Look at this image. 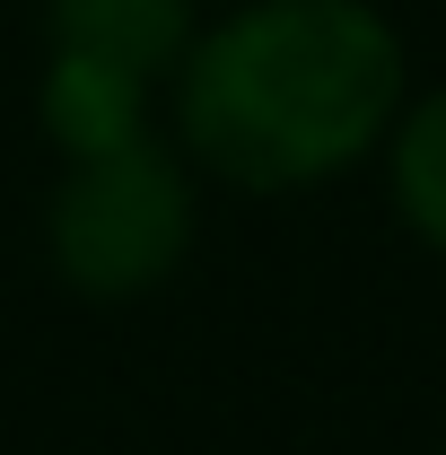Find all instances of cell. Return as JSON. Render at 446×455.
Returning a JSON list of instances; mask_svg holds the SVG:
<instances>
[{"label":"cell","instance_id":"obj_1","mask_svg":"<svg viewBox=\"0 0 446 455\" xmlns=\"http://www.w3.org/2000/svg\"><path fill=\"white\" fill-rule=\"evenodd\" d=\"M402 97L411 53L377 0H236L175 61L167 140L202 184L289 202L377 167Z\"/></svg>","mask_w":446,"mask_h":455},{"label":"cell","instance_id":"obj_2","mask_svg":"<svg viewBox=\"0 0 446 455\" xmlns=\"http://www.w3.org/2000/svg\"><path fill=\"white\" fill-rule=\"evenodd\" d=\"M193 245H202V175L167 132L53 167L44 272L79 307H140V298L175 289Z\"/></svg>","mask_w":446,"mask_h":455},{"label":"cell","instance_id":"obj_3","mask_svg":"<svg viewBox=\"0 0 446 455\" xmlns=\"http://www.w3.org/2000/svg\"><path fill=\"white\" fill-rule=\"evenodd\" d=\"M36 123H44L53 158H106V149H131V140L167 132V97L149 79H131V70H106V61H79V53H44Z\"/></svg>","mask_w":446,"mask_h":455},{"label":"cell","instance_id":"obj_4","mask_svg":"<svg viewBox=\"0 0 446 455\" xmlns=\"http://www.w3.org/2000/svg\"><path fill=\"white\" fill-rule=\"evenodd\" d=\"M202 36V9L193 0H44V53H79L131 70L167 97L184 44Z\"/></svg>","mask_w":446,"mask_h":455},{"label":"cell","instance_id":"obj_5","mask_svg":"<svg viewBox=\"0 0 446 455\" xmlns=\"http://www.w3.org/2000/svg\"><path fill=\"white\" fill-rule=\"evenodd\" d=\"M377 175H386V202L402 220V236L429 263H446V79L402 97L386 149H377Z\"/></svg>","mask_w":446,"mask_h":455}]
</instances>
